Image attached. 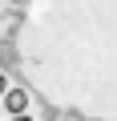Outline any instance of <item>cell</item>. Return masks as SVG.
I'll return each mask as SVG.
<instances>
[{
  "label": "cell",
  "instance_id": "cell-1",
  "mask_svg": "<svg viewBox=\"0 0 117 121\" xmlns=\"http://www.w3.org/2000/svg\"><path fill=\"white\" fill-rule=\"evenodd\" d=\"M4 105H8V113H24V109H28V97H24L20 89H12V93L4 97Z\"/></svg>",
  "mask_w": 117,
  "mask_h": 121
},
{
  "label": "cell",
  "instance_id": "cell-2",
  "mask_svg": "<svg viewBox=\"0 0 117 121\" xmlns=\"http://www.w3.org/2000/svg\"><path fill=\"white\" fill-rule=\"evenodd\" d=\"M0 93H4V77H0Z\"/></svg>",
  "mask_w": 117,
  "mask_h": 121
}]
</instances>
